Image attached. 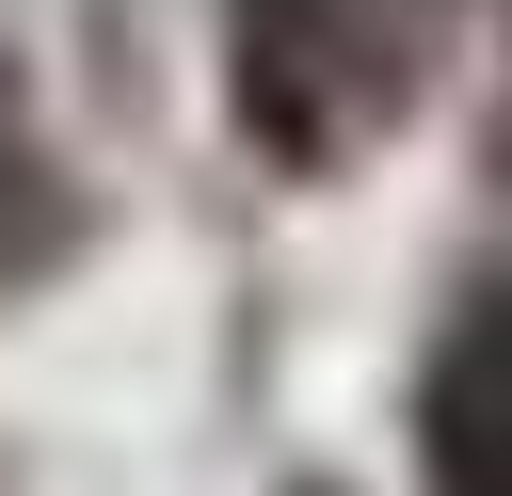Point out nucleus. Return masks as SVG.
<instances>
[{
    "label": "nucleus",
    "mask_w": 512,
    "mask_h": 496,
    "mask_svg": "<svg viewBox=\"0 0 512 496\" xmlns=\"http://www.w3.org/2000/svg\"><path fill=\"white\" fill-rule=\"evenodd\" d=\"M224 48H240V128L256 160L320 176L352 144H384L448 48V0H224Z\"/></svg>",
    "instance_id": "nucleus-1"
},
{
    "label": "nucleus",
    "mask_w": 512,
    "mask_h": 496,
    "mask_svg": "<svg viewBox=\"0 0 512 496\" xmlns=\"http://www.w3.org/2000/svg\"><path fill=\"white\" fill-rule=\"evenodd\" d=\"M416 448H432V496H512V288H480V304L432 336Z\"/></svg>",
    "instance_id": "nucleus-2"
},
{
    "label": "nucleus",
    "mask_w": 512,
    "mask_h": 496,
    "mask_svg": "<svg viewBox=\"0 0 512 496\" xmlns=\"http://www.w3.org/2000/svg\"><path fill=\"white\" fill-rule=\"evenodd\" d=\"M64 224H80L64 144H48V112H32V80H16V48H0V288H16V272H48V256H64Z\"/></svg>",
    "instance_id": "nucleus-3"
}]
</instances>
